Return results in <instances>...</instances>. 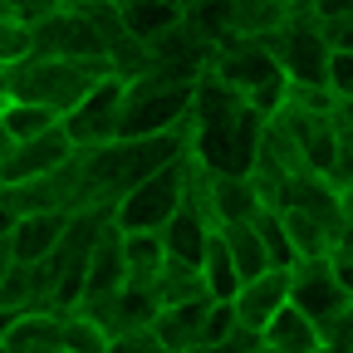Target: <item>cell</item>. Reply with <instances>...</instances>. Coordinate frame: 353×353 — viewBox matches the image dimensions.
I'll return each mask as SVG.
<instances>
[{"label":"cell","mask_w":353,"mask_h":353,"mask_svg":"<svg viewBox=\"0 0 353 353\" xmlns=\"http://www.w3.org/2000/svg\"><path fill=\"white\" fill-rule=\"evenodd\" d=\"M118 10H123V25L138 34V39H157L167 30H176L187 15H192V0H118Z\"/></svg>","instance_id":"15"},{"label":"cell","mask_w":353,"mask_h":353,"mask_svg":"<svg viewBox=\"0 0 353 353\" xmlns=\"http://www.w3.org/2000/svg\"><path fill=\"white\" fill-rule=\"evenodd\" d=\"M64 6H69V0H0V15H6V20H25V25H44Z\"/></svg>","instance_id":"26"},{"label":"cell","mask_w":353,"mask_h":353,"mask_svg":"<svg viewBox=\"0 0 353 353\" xmlns=\"http://www.w3.org/2000/svg\"><path fill=\"white\" fill-rule=\"evenodd\" d=\"M265 343L280 348V353H319L324 348V329L309 319L299 304H285L280 314L265 324Z\"/></svg>","instance_id":"16"},{"label":"cell","mask_w":353,"mask_h":353,"mask_svg":"<svg viewBox=\"0 0 353 353\" xmlns=\"http://www.w3.org/2000/svg\"><path fill=\"white\" fill-rule=\"evenodd\" d=\"M260 353H280V348H270V343H265V348H260Z\"/></svg>","instance_id":"34"},{"label":"cell","mask_w":353,"mask_h":353,"mask_svg":"<svg viewBox=\"0 0 353 353\" xmlns=\"http://www.w3.org/2000/svg\"><path fill=\"white\" fill-rule=\"evenodd\" d=\"M187 157L162 167V172H152L148 182H138L128 196L113 201V221L123 231H162L167 221L187 206Z\"/></svg>","instance_id":"3"},{"label":"cell","mask_w":353,"mask_h":353,"mask_svg":"<svg viewBox=\"0 0 353 353\" xmlns=\"http://www.w3.org/2000/svg\"><path fill=\"white\" fill-rule=\"evenodd\" d=\"M329 88H334V99H353V50H334L329 54Z\"/></svg>","instance_id":"28"},{"label":"cell","mask_w":353,"mask_h":353,"mask_svg":"<svg viewBox=\"0 0 353 353\" xmlns=\"http://www.w3.org/2000/svg\"><path fill=\"white\" fill-rule=\"evenodd\" d=\"M290 304H299L319 329L334 324L343 309L353 304L348 290H343V280H339V270H334V255L329 260H299L294 265V275H290Z\"/></svg>","instance_id":"7"},{"label":"cell","mask_w":353,"mask_h":353,"mask_svg":"<svg viewBox=\"0 0 353 353\" xmlns=\"http://www.w3.org/2000/svg\"><path fill=\"white\" fill-rule=\"evenodd\" d=\"M59 123H64V118H59L54 108L30 103V99H6V108H0V132L15 138V143L39 138V132H50V128H59Z\"/></svg>","instance_id":"21"},{"label":"cell","mask_w":353,"mask_h":353,"mask_svg":"<svg viewBox=\"0 0 353 353\" xmlns=\"http://www.w3.org/2000/svg\"><path fill=\"white\" fill-rule=\"evenodd\" d=\"M221 236H226V245H231V260H236V270H241V285L255 280V275H265V270L275 265L270 250H265V236H260V226H255V216H250V221H226Z\"/></svg>","instance_id":"18"},{"label":"cell","mask_w":353,"mask_h":353,"mask_svg":"<svg viewBox=\"0 0 353 353\" xmlns=\"http://www.w3.org/2000/svg\"><path fill=\"white\" fill-rule=\"evenodd\" d=\"M123 108H128V79L108 74L94 94H88V99L64 118V128H69V138H74L79 148H108V143L123 138Z\"/></svg>","instance_id":"5"},{"label":"cell","mask_w":353,"mask_h":353,"mask_svg":"<svg viewBox=\"0 0 353 353\" xmlns=\"http://www.w3.org/2000/svg\"><path fill=\"white\" fill-rule=\"evenodd\" d=\"M6 74V99H30L54 108L59 118H69L94 88L113 74L108 59H54V54H34L25 64H0Z\"/></svg>","instance_id":"1"},{"label":"cell","mask_w":353,"mask_h":353,"mask_svg":"<svg viewBox=\"0 0 353 353\" xmlns=\"http://www.w3.org/2000/svg\"><path fill=\"white\" fill-rule=\"evenodd\" d=\"M44 353H69V348H44Z\"/></svg>","instance_id":"35"},{"label":"cell","mask_w":353,"mask_h":353,"mask_svg":"<svg viewBox=\"0 0 353 353\" xmlns=\"http://www.w3.org/2000/svg\"><path fill=\"white\" fill-rule=\"evenodd\" d=\"M339 123H343V128H353V99H343V103H339Z\"/></svg>","instance_id":"32"},{"label":"cell","mask_w":353,"mask_h":353,"mask_svg":"<svg viewBox=\"0 0 353 353\" xmlns=\"http://www.w3.org/2000/svg\"><path fill=\"white\" fill-rule=\"evenodd\" d=\"M113 353H176L157 339V329H132V334H118L113 339Z\"/></svg>","instance_id":"29"},{"label":"cell","mask_w":353,"mask_h":353,"mask_svg":"<svg viewBox=\"0 0 353 353\" xmlns=\"http://www.w3.org/2000/svg\"><path fill=\"white\" fill-rule=\"evenodd\" d=\"M334 270H339V280H343V290L353 299V255H334Z\"/></svg>","instance_id":"30"},{"label":"cell","mask_w":353,"mask_h":353,"mask_svg":"<svg viewBox=\"0 0 353 353\" xmlns=\"http://www.w3.org/2000/svg\"><path fill=\"white\" fill-rule=\"evenodd\" d=\"M34 50H39L34 25L0 15V64H25V59H34Z\"/></svg>","instance_id":"24"},{"label":"cell","mask_w":353,"mask_h":353,"mask_svg":"<svg viewBox=\"0 0 353 353\" xmlns=\"http://www.w3.org/2000/svg\"><path fill=\"white\" fill-rule=\"evenodd\" d=\"M211 304H216V294H201V299H187V304H167L157 314V324H152L157 339L167 348H176V353H196L201 348V324L211 314Z\"/></svg>","instance_id":"13"},{"label":"cell","mask_w":353,"mask_h":353,"mask_svg":"<svg viewBox=\"0 0 353 353\" xmlns=\"http://www.w3.org/2000/svg\"><path fill=\"white\" fill-rule=\"evenodd\" d=\"M290 275H294V265H270L265 275H255V280H245L241 290H236V314H241V324L245 329H260L265 334V324H270L280 309L290 304Z\"/></svg>","instance_id":"10"},{"label":"cell","mask_w":353,"mask_h":353,"mask_svg":"<svg viewBox=\"0 0 353 353\" xmlns=\"http://www.w3.org/2000/svg\"><path fill=\"white\" fill-rule=\"evenodd\" d=\"M64 348V309H25L0 324V353H44Z\"/></svg>","instance_id":"12"},{"label":"cell","mask_w":353,"mask_h":353,"mask_svg":"<svg viewBox=\"0 0 353 353\" xmlns=\"http://www.w3.org/2000/svg\"><path fill=\"white\" fill-rule=\"evenodd\" d=\"M211 236H216V221L206 216V211H196L192 201L176 211L167 226H162V241H167V255L172 260H187V265H201V255H206V245H211Z\"/></svg>","instance_id":"14"},{"label":"cell","mask_w":353,"mask_h":353,"mask_svg":"<svg viewBox=\"0 0 353 353\" xmlns=\"http://www.w3.org/2000/svg\"><path fill=\"white\" fill-rule=\"evenodd\" d=\"M334 187H353V128L339 123V148H334V167H329Z\"/></svg>","instance_id":"27"},{"label":"cell","mask_w":353,"mask_h":353,"mask_svg":"<svg viewBox=\"0 0 353 353\" xmlns=\"http://www.w3.org/2000/svg\"><path fill=\"white\" fill-rule=\"evenodd\" d=\"M245 108V94L236 83H226L216 69H206L201 79H196V99H192V128H211V123H221V118H231V113H241Z\"/></svg>","instance_id":"17"},{"label":"cell","mask_w":353,"mask_h":353,"mask_svg":"<svg viewBox=\"0 0 353 353\" xmlns=\"http://www.w3.org/2000/svg\"><path fill=\"white\" fill-rule=\"evenodd\" d=\"M201 275H206V285H211L216 299H236L241 270H236V260H231V245H226V236H221V226H216V236H211V245L201 255Z\"/></svg>","instance_id":"22"},{"label":"cell","mask_w":353,"mask_h":353,"mask_svg":"<svg viewBox=\"0 0 353 353\" xmlns=\"http://www.w3.org/2000/svg\"><path fill=\"white\" fill-rule=\"evenodd\" d=\"M34 39H39L34 54H54V59H108L103 30L94 25V15L79 10V6H64L59 15H50L44 25H34Z\"/></svg>","instance_id":"6"},{"label":"cell","mask_w":353,"mask_h":353,"mask_svg":"<svg viewBox=\"0 0 353 353\" xmlns=\"http://www.w3.org/2000/svg\"><path fill=\"white\" fill-rule=\"evenodd\" d=\"M294 15V0H226V25L236 34H270Z\"/></svg>","instance_id":"19"},{"label":"cell","mask_w":353,"mask_h":353,"mask_svg":"<svg viewBox=\"0 0 353 353\" xmlns=\"http://www.w3.org/2000/svg\"><path fill=\"white\" fill-rule=\"evenodd\" d=\"M123 255H128L132 285H157L162 265H167V241H162V231H123Z\"/></svg>","instance_id":"20"},{"label":"cell","mask_w":353,"mask_h":353,"mask_svg":"<svg viewBox=\"0 0 353 353\" xmlns=\"http://www.w3.org/2000/svg\"><path fill=\"white\" fill-rule=\"evenodd\" d=\"M334 255H353V221L343 226V236H339V250H334Z\"/></svg>","instance_id":"31"},{"label":"cell","mask_w":353,"mask_h":353,"mask_svg":"<svg viewBox=\"0 0 353 353\" xmlns=\"http://www.w3.org/2000/svg\"><path fill=\"white\" fill-rule=\"evenodd\" d=\"M255 226H260V236H265V250H270V260H275V265H299V255H294V241H290V231H285V216H280L275 206H265V211L255 216Z\"/></svg>","instance_id":"25"},{"label":"cell","mask_w":353,"mask_h":353,"mask_svg":"<svg viewBox=\"0 0 353 353\" xmlns=\"http://www.w3.org/2000/svg\"><path fill=\"white\" fill-rule=\"evenodd\" d=\"M128 285V255H123V226L118 221H108L94 255H88V270H83V299L79 304H99L108 294H118ZM74 304V309H79Z\"/></svg>","instance_id":"11"},{"label":"cell","mask_w":353,"mask_h":353,"mask_svg":"<svg viewBox=\"0 0 353 353\" xmlns=\"http://www.w3.org/2000/svg\"><path fill=\"white\" fill-rule=\"evenodd\" d=\"M74 152H79V143L69 138L64 123L39 132V138H25V143L6 138V148H0V187H20V182H34V176H50Z\"/></svg>","instance_id":"4"},{"label":"cell","mask_w":353,"mask_h":353,"mask_svg":"<svg viewBox=\"0 0 353 353\" xmlns=\"http://www.w3.org/2000/svg\"><path fill=\"white\" fill-rule=\"evenodd\" d=\"M265 118L260 108H241L231 118H221L211 128H192V157L211 172H255L260 167V148H265Z\"/></svg>","instance_id":"2"},{"label":"cell","mask_w":353,"mask_h":353,"mask_svg":"<svg viewBox=\"0 0 353 353\" xmlns=\"http://www.w3.org/2000/svg\"><path fill=\"white\" fill-rule=\"evenodd\" d=\"M206 206L216 216V226L226 221H250L265 211V192L255 182V172H211L206 167Z\"/></svg>","instance_id":"9"},{"label":"cell","mask_w":353,"mask_h":353,"mask_svg":"<svg viewBox=\"0 0 353 353\" xmlns=\"http://www.w3.org/2000/svg\"><path fill=\"white\" fill-rule=\"evenodd\" d=\"M64 348L69 353H113V334L83 309H64Z\"/></svg>","instance_id":"23"},{"label":"cell","mask_w":353,"mask_h":353,"mask_svg":"<svg viewBox=\"0 0 353 353\" xmlns=\"http://www.w3.org/2000/svg\"><path fill=\"white\" fill-rule=\"evenodd\" d=\"M343 216L353 221V187H343Z\"/></svg>","instance_id":"33"},{"label":"cell","mask_w":353,"mask_h":353,"mask_svg":"<svg viewBox=\"0 0 353 353\" xmlns=\"http://www.w3.org/2000/svg\"><path fill=\"white\" fill-rule=\"evenodd\" d=\"M69 221H74V211H30V216H20L15 226L0 231L6 260H25V265L50 260V255L59 250L64 231H69Z\"/></svg>","instance_id":"8"}]
</instances>
